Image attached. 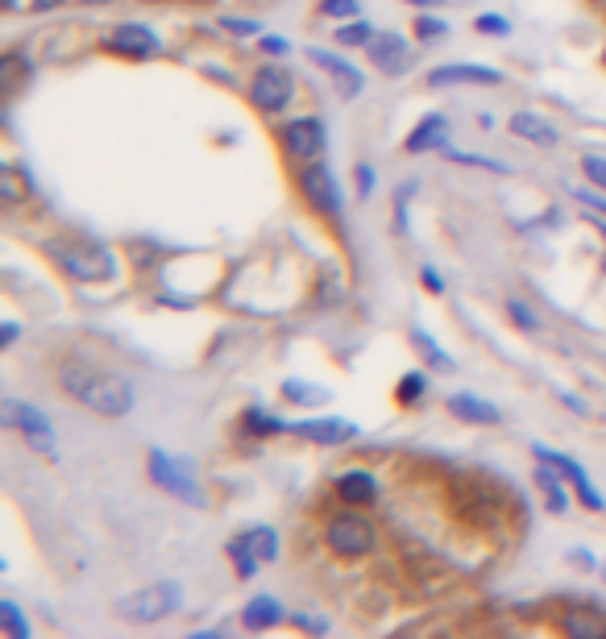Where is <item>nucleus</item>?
<instances>
[{
	"instance_id": "c03bdc74",
	"label": "nucleus",
	"mask_w": 606,
	"mask_h": 639,
	"mask_svg": "<svg viewBox=\"0 0 606 639\" xmlns=\"http://www.w3.org/2000/svg\"><path fill=\"white\" fill-rule=\"evenodd\" d=\"M262 50H270V54H287L291 46H287V38H279V34H266V38H262Z\"/></svg>"
},
{
	"instance_id": "a211bd4d",
	"label": "nucleus",
	"mask_w": 606,
	"mask_h": 639,
	"mask_svg": "<svg viewBox=\"0 0 606 639\" xmlns=\"http://www.w3.org/2000/svg\"><path fill=\"white\" fill-rule=\"evenodd\" d=\"M445 137H449V121H445V113H432V117H424L416 129L407 133V154H424V150L445 146Z\"/></svg>"
},
{
	"instance_id": "8fccbe9b",
	"label": "nucleus",
	"mask_w": 606,
	"mask_h": 639,
	"mask_svg": "<svg viewBox=\"0 0 606 639\" xmlns=\"http://www.w3.org/2000/svg\"><path fill=\"white\" fill-rule=\"evenodd\" d=\"M84 5H104V0H84Z\"/></svg>"
},
{
	"instance_id": "1a4fd4ad",
	"label": "nucleus",
	"mask_w": 606,
	"mask_h": 639,
	"mask_svg": "<svg viewBox=\"0 0 606 639\" xmlns=\"http://www.w3.org/2000/svg\"><path fill=\"white\" fill-rule=\"evenodd\" d=\"M283 146H287V154L299 158V162H316V158L324 154V125H320L316 117L291 121V125L283 129Z\"/></svg>"
},
{
	"instance_id": "4be33fe9",
	"label": "nucleus",
	"mask_w": 606,
	"mask_h": 639,
	"mask_svg": "<svg viewBox=\"0 0 606 639\" xmlns=\"http://www.w3.org/2000/svg\"><path fill=\"white\" fill-rule=\"evenodd\" d=\"M557 478H561V474H557L553 461H544V465L536 469V486H540L544 498H548V511H565V507H569V494H565V486H561Z\"/></svg>"
},
{
	"instance_id": "c756f323",
	"label": "nucleus",
	"mask_w": 606,
	"mask_h": 639,
	"mask_svg": "<svg viewBox=\"0 0 606 639\" xmlns=\"http://www.w3.org/2000/svg\"><path fill=\"white\" fill-rule=\"evenodd\" d=\"M283 395H287L291 403H320V399H324V391H316V386H308V382H295V378L283 382Z\"/></svg>"
},
{
	"instance_id": "4468645a",
	"label": "nucleus",
	"mask_w": 606,
	"mask_h": 639,
	"mask_svg": "<svg viewBox=\"0 0 606 639\" xmlns=\"http://www.w3.org/2000/svg\"><path fill=\"white\" fill-rule=\"evenodd\" d=\"M370 59L387 71V75H399L411 67V46L399 38V34H374L370 42Z\"/></svg>"
},
{
	"instance_id": "de8ad7c7",
	"label": "nucleus",
	"mask_w": 606,
	"mask_h": 639,
	"mask_svg": "<svg viewBox=\"0 0 606 639\" xmlns=\"http://www.w3.org/2000/svg\"><path fill=\"white\" fill-rule=\"evenodd\" d=\"M67 0H34V13H50V9H63Z\"/></svg>"
},
{
	"instance_id": "412c9836",
	"label": "nucleus",
	"mask_w": 606,
	"mask_h": 639,
	"mask_svg": "<svg viewBox=\"0 0 606 639\" xmlns=\"http://www.w3.org/2000/svg\"><path fill=\"white\" fill-rule=\"evenodd\" d=\"M511 133L523 137V142H536V146H553L557 142V129L548 125L544 117H536V113H515L511 117Z\"/></svg>"
},
{
	"instance_id": "4c0bfd02",
	"label": "nucleus",
	"mask_w": 606,
	"mask_h": 639,
	"mask_svg": "<svg viewBox=\"0 0 606 639\" xmlns=\"http://www.w3.org/2000/svg\"><path fill=\"white\" fill-rule=\"evenodd\" d=\"M478 30L482 34H511V25L503 17H478Z\"/></svg>"
},
{
	"instance_id": "6e6552de",
	"label": "nucleus",
	"mask_w": 606,
	"mask_h": 639,
	"mask_svg": "<svg viewBox=\"0 0 606 639\" xmlns=\"http://www.w3.org/2000/svg\"><path fill=\"white\" fill-rule=\"evenodd\" d=\"M291 92H295L291 71H283V67H262V71L254 75L250 100H254V108H262V113H279V108L291 100Z\"/></svg>"
},
{
	"instance_id": "f257e3e1",
	"label": "nucleus",
	"mask_w": 606,
	"mask_h": 639,
	"mask_svg": "<svg viewBox=\"0 0 606 639\" xmlns=\"http://www.w3.org/2000/svg\"><path fill=\"white\" fill-rule=\"evenodd\" d=\"M59 386L71 399L84 403L88 411L108 415V420H121L133 407V386L121 374H104V370L88 366V361H67L59 370Z\"/></svg>"
},
{
	"instance_id": "7c9ffc66",
	"label": "nucleus",
	"mask_w": 606,
	"mask_h": 639,
	"mask_svg": "<svg viewBox=\"0 0 606 639\" xmlns=\"http://www.w3.org/2000/svg\"><path fill=\"white\" fill-rule=\"evenodd\" d=\"M337 42H345V46H370L374 42V30L366 21H357V25H345V30L337 34Z\"/></svg>"
},
{
	"instance_id": "2eb2a0df",
	"label": "nucleus",
	"mask_w": 606,
	"mask_h": 639,
	"mask_svg": "<svg viewBox=\"0 0 606 639\" xmlns=\"http://www.w3.org/2000/svg\"><path fill=\"white\" fill-rule=\"evenodd\" d=\"M287 432H295L303 440H316V444H341V440L357 436V428L349 420H303V424H287Z\"/></svg>"
},
{
	"instance_id": "ea45409f",
	"label": "nucleus",
	"mask_w": 606,
	"mask_h": 639,
	"mask_svg": "<svg viewBox=\"0 0 606 639\" xmlns=\"http://www.w3.org/2000/svg\"><path fill=\"white\" fill-rule=\"evenodd\" d=\"M420 283H424L432 295H440V291H445V279H440V274H436L432 266H424V270H420Z\"/></svg>"
},
{
	"instance_id": "e433bc0d",
	"label": "nucleus",
	"mask_w": 606,
	"mask_h": 639,
	"mask_svg": "<svg viewBox=\"0 0 606 639\" xmlns=\"http://www.w3.org/2000/svg\"><path fill=\"white\" fill-rule=\"evenodd\" d=\"M324 13L328 17H353L357 13V0H324Z\"/></svg>"
},
{
	"instance_id": "c85d7f7f",
	"label": "nucleus",
	"mask_w": 606,
	"mask_h": 639,
	"mask_svg": "<svg viewBox=\"0 0 606 639\" xmlns=\"http://www.w3.org/2000/svg\"><path fill=\"white\" fill-rule=\"evenodd\" d=\"M424 386H428V378H424L420 370L403 374V378H399V403H416V399L424 395Z\"/></svg>"
},
{
	"instance_id": "f3484780",
	"label": "nucleus",
	"mask_w": 606,
	"mask_h": 639,
	"mask_svg": "<svg viewBox=\"0 0 606 639\" xmlns=\"http://www.w3.org/2000/svg\"><path fill=\"white\" fill-rule=\"evenodd\" d=\"M561 631L573 635V639H606V615L586 610V606H573L561 615Z\"/></svg>"
},
{
	"instance_id": "cd10ccee",
	"label": "nucleus",
	"mask_w": 606,
	"mask_h": 639,
	"mask_svg": "<svg viewBox=\"0 0 606 639\" xmlns=\"http://www.w3.org/2000/svg\"><path fill=\"white\" fill-rule=\"evenodd\" d=\"M229 557L237 561V573H241V577H258V565H262V561L254 557L250 544H245L241 536H237V540H229Z\"/></svg>"
},
{
	"instance_id": "09e8293b",
	"label": "nucleus",
	"mask_w": 606,
	"mask_h": 639,
	"mask_svg": "<svg viewBox=\"0 0 606 639\" xmlns=\"http://www.w3.org/2000/svg\"><path fill=\"white\" fill-rule=\"evenodd\" d=\"M411 5H440V0H411Z\"/></svg>"
},
{
	"instance_id": "20e7f679",
	"label": "nucleus",
	"mask_w": 606,
	"mask_h": 639,
	"mask_svg": "<svg viewBox=\"0 0 606 639\" xmlns=\"http://www.w3.org/2000/svg\"><path fill=\"white\" fill-rule=\"evenodd\" d=\"M328 548L337 552V557H366V552L374 548V540H378V532H374V523L366 519V515H357V511H341V515H333L328 519Z\"/></svg>"
},
{
	"instance_id": "72a5a7b5",
	"label": "nucleus",
	"mask_w": 606,
	"mask_h": 639,
	"mask_svg": "<svg viewBox=\"0 0 606 639\" xmlns=\"http://www.w3.org/2000/svg\"><path fill=\"white\" fill-rule=\"evenodd\" d=\"M582 171L590 175V183H594V187H602V191H606V158L586 154V158H582Z\"/></svg>"
},
{
	"instance_id": "603ef678",
	"label": "nucleus",
	"mask_w": 606,
	"mask_h": 639,
	"mask_svg": "<svg viewBox=\"0 0 606 639\" xmlns=\"http://www.w3.org/2000/svg\"><path fill=\"white\" fill-rule=\"evenodd\" d=\"M602 569H606V565H602Z\"/></svg>"
},
{
	"instance_id": "9b49d317",
	"label": "nucleus",
	"mask_w": 606,
	"mask_h": 639,
	"mask_svg": "<svg viewBox=\"0 0 606 639\" xmlns=\"http://www.w3.org/2000/svg\"><path fill=\"white\" fill-rule=\"evenodd\" d=\"M432 88H457V83H478V88H499L503 75L482 63H445L428 75Z\"/></svg>"
},
{
	"instance_id": "5701e85b",
	"label": "nucleus",
	"mask_w": 606,
	"mask_h": 639,
	"mask_svg": "<svg viewBox=\"0 0 606 639\" xmlns=\"http://www.w3.org/2000/svg\"><path fill=\"white\" fill-rule=\"evenodd\" d=\"M411 345H416V353H420V357L428 361V366H432V370H445V374H449V370L457 366V361H453V357H449L445 349H440V345H436V341L428 337V332H424V328H411Z\"/></svg>"
},
{
	"instance_id": "58836bf2",
	"label": "nucleus",
	"mask_w": 606,
	"mask_h": 639,
	"mask_svg": "<svg viewBox=\"0 0 606 639\" xmlns=\"http://www.w3.org/2000/svg\"><path fill=\"white\" fill-rule=\"evenodd\" d=\"M357 191H362V196H370V191H374V166H357Z\"/></svg>"
},
{
	"instance_id": "39448f33",
	"label": "nucleus",
	"mask_w": 606,
	"mask_h": 639,
	"mask_svg": "<svg viewBox=\"0 0 606 639\" xmlns=\"http://www.w3.org/2000/svg\"><path fill=\"white\" fill-rule=\"evenodd\" d=\"M0 420H5V428H21L25 440H30L34 449L54 453V428H50V420L42 415V407L21 403V399H5V403H0Z\"/></svg>"
},
{
	"instance_id": "393cba45",
	"label": "nucleus",
	"mask_w": 606,
	"mask_h": 639,
	"mask_svg": "<svg viewBox=\"0 0 606 639\" xmlns=\"http://www.w3.org/2000/svg\"><path fill=\"white\" fill-rule=\"evenodd\" d=\"M25 75H30V63H25L21 54H5V59H0V88H5V96H13L21 88Z\"/></svg>"
},
{
	"instance_id": "473e14b6",
	"label": "nucleus",
	"mask_w": 606,
	"mask_h": 639,
	"mask_svg": "<svg viewBox=\"0 0 606 639\" xmlns=\"http://www.w3.org/2000/svg\"><path fill=\"white\" fill-rule=\"evenodd\" d=\"M0 191H5L9 204H21V200H25V187L17 183V171H13V166H0Z\"/></svg>"
},
{
	"instance_id": "c9c22d12",
	"label": "nucleus",
	"mask_w": 606,
	"mask_h": 639,
	"mask_svg": "<svg viewBox=\"0 0 606 639\" xmlns=\"http://www.w3.org/2000/svg\"><path fill=\"white\" fill-rule=\"evenodd\" d=\"M416 34L420 38H440V34H445V21H440V17H420L416 21Z\"/></svg>"
},
{
	"instance_id": "3c124183",
	"label": "nucleus",
	"mask_w": 606,
	"mask_h": 639,
	"mask_svg": "<svg viewBox=\"0 0 606 639\" xmlns=\"http://www.w3.org/2000/svg\"><path fill=\"white\" fill-rule=\"evenodd\" d=\"M598 229H602V237H606V225H598Z\"/></svg>"
},
{
	"instance_id": "f8f14e48",
	"label": "nucleus",
	"mask_w": 606,
	"mask_h": 639,
	"mask_svg": "<svg viewBox=\"0 0 606 639\" xmlns=\"http://www.w3.org/2000/svg\"><path fill=\"white\" fill-rule=\"evenodd\" d=\"M536 457H540V461H553V465L561 469V478H569V482H573L577 498H582V503H586L590 511H602V507H606V498L594 490V482L586 478V469L577 465L573 457H565V453H553V449H544V444H536Z\"/></svg>"
},
{
	"instance_id": "f704fd0d",
	"label": "nucleus",
	"mask_w": 606,
	"mask_h": 639,
	"mask_svg": "<svg viewBox=\"0 0 606 639\" xmlns=\"http://www.w3.org/2000/svg\"><path fill=\"white\" fill-rule=\"evenodd\" d=\"M453 162H465V166H486V171H503V162H494V158H478V154H461V150H449Z\"/></svg>"
},
{
	"instance_id": "a19ab883",
	"label": "nucleus",
	"mask_w": 606,
	"mask_h": 639,
	"mask_svg": "<svg viewBox=\"0 0 606 639\" xmlns=\"http://www.w3.org/2000/svg\"><path fill=\"white\" fill-rule=\"evenodd\" d=\"M225 30H233V34H258V25L245 21V17H225Z\"/></svg>"
},
{
	"instance_id": "a878e982",
	"label": "nucleus",
	"mask_w": 606,
	"mask_h": 639,
	"mask_svg": "<svg viewBox=\"0 0 606 639\" xmlns=\"http://www.w3.org/2000/svg\"><path fill=\"white\" fill-rule=\"evenodd\" d=\"M241 424H245V432H250V436H279V432H287L283 420H274V415H266V411H258V407L245 411Z\"/></svg>"
},
{
	"instance_id": "49530a36",
	"label": "nucleus",
	"mask_w": 606,
	"mask_h": 639,
	"mask_svg": "<svg viewBox=\"0 0 606 639\" xmlns=\"http://www.w3.org/2000/svg\"><path fill=\"white\" fill-rule=\"evenodd\" d=\"M17 332H21V324H17V320H5V328H0V345H13Z\"/></svg>"
},
{
	"instance_id": "7ed1b4c3",
	"label": "nucleus",
	"mask_w": 606,
	"mask_h": 639,
	"mask_svg": "<svg viewBox=\"0 0 606 639\" xmlns=\"http://www.w3.org/2000/svg\"><path fill=\"white\" fill-rule=\"evenodd\" d=\"M179 606H183V586H179V581H154V586H146V590L125 594L117 602V615L125 623H158V619L175 615Z\"/></svg>"
},
{
	"instance_id": "2f4dec72",
	"label": "nucleus",
	"mask_w": 606,
	"mask_h": 639,
	"mask_svg": "<svg viewBox=\"0 0 606 639\" xmlns=\"http://www.w3.org/2000/svg\"><path fill=\"white\" fill-rule=\"evenodd\" d=\"M507 316H511V320H515V324H519L523 332H536V328H540L536 312L528 308V303H519V299H511V303H507Z\"/></svg>"
},
{
	"instance_id": "79ce46f5",
	"label": "nucleus",
	"mask_w": 606,
	"mask_h": 639,
	"mask_svg": "<svg viewBox=\"0 0 606 639\" xmlns=\"http://www.w3.org/2000/svg\"><path fill=\"white\" fill-rule=\"evenodd\" d=\"M295 627H303V631H328V623L324 619H316V615H295Z\"/></svg>"
},
{
	"instance_id": "37998d69",
	"label": "nucleus",
	"mask_w": 606,
	"mask_h": 639,
	"mask_svg": "<svg viewBox=\"0 0 606 639\" xmlns=\"http://www.w3.org/2000/svg\"><path fill=\"white\" fill-rule=\"evenodd\" d=\"M577 200L590 204V208H598V212L606 216V196H598V191H586V187H582V191H577Z\"/></svg>"
},
{
	"instance_id": "6ab92c4d",
	"label": "nucleus",
	"mask_w": 606,
	"mask_h": 639,
	"mask_svg": "<svg viewBox=\"0 0 606 639\" xmlns=\"http://www.w3.org/2000/svg\"><path fill=\"white\" fill-rule=\"evenodd\" d=\"M241 623L250 627V631L279 627V623H283V606H279V598H270V594L250 598V602H245V610H241Z\"/></svg>"
},
{
	"instance_id": "aec40b11",
	"label": "nucleus",
	"mask_w": 606,
	"mask_h": 639,
	"mask_svg": "<svg viewBox=\"0 0 606 639\" xmlns=\"http://www.w3.org/2000/svg\"><path fill=\"white\" fill-rule=\"evenodd\" d=\"M449 411L457 415V420H470V424H482V428H490V424L503 420L499 407L486 403V399H478V395H453V399H449Z\"/></svg>"
},
{
	"instance_id": "bb28decb",
	"label": "nucleus",
	"mask_w": 606,
	"mask_h": 639,
	"mask_svg": "<svg viewBox=\"0 0 606 639\" xmlns=\"http://www.w3.org/2000/svg\"><path fill=\"white\" fill-rule=\"evenodd\" d=\"M0 623H5V631L13 635V639H30L34 631H30V623H25V615H21V606L17 602H0Z\"/></svg>"
},
{
	"instance_id": "a18cd8bd",
	"label": "nucleus",
	"mask_w": 606,
	"mask_h": 639,
	"mask_svg": "<svg viewBox=\"0 0 606 639\" xmlns=\"http://www.w3.org/2000/svg\"><path fill=\"white\" fill-rule=\"evenodd\" d=\"M557 395H561V403H565L569 411H577V415H590V407H586L582 399H577V395H569V391H557Z\"/></svg>"
},
{
	"instance_id": "0eeeda50",
	"label": "nucleus",
	"mask_w": 606,
	"mask_h": 639,
	"mask_svg": "<svg viewBox=\"0 0 606 639\" xmlns=\"http://www.w3.org/2000/svg\"><path fill=\"white\" fill-rule=\"evenodd\" d=\"M299 191H303V200H308L316 212L324 216H333L341 208V191H337V179L333 171L316 158V162H303V171H299Z\"/></svg>"
},
{
	"instance_id": "423d86ee",
	"label": "nucleus",
	"mask_w": 606,
	"mask_h": 639,
	"mask_svg": "<svg viewBox=\"0 0 606 639\" xmlns=\"http://www.w3.org/2000/svg\"><path fill=\"white\" fill-rule=\"evenodd\" d=\"M150 478H154V486H162L167 494H175V498H183V503H191V507H204V490H200V482L187 474V469L175 461V457H167L162 449H154L150 453Z\"/></svg>"
},
{
	"instance_id": "f03ea898",
	"label": "nucleus",
	"mask_w": 606,
	"mask_h": 639,
	"mask_svg": "<svg viewBox=\"0 0 606 639\" xmlns=\"http://www.w3.org/2000/svg\"><path fill=\"white\" fill-rule=\"evenodd\" d=\"M46 254L59 262V270H67L79 283H100V279H113L117 274V258L96 241H79V237L46 241Z\"/></svg>"
},
{
	"instance_id": "9d476101",
	"label": "nucleus",
	"mask_w": 606,
	"mask_h": 639,
	"mask_svg": "<svg viewBox=\"0 0 606 639\" xmlns=\"http://www.w3.org/2000/svg\"><path fill=\"white\" fill-rule=\"evenodd\" d=\"M104 46L121 54V59H150V54H158V34L129 21V25H117V30L104 38Z\"/></svg>"
},
{
	"instance_id": "dca6fc26",
	"label": "nucleus",
	"mask_w": 606,
	"mask_h": 639,
	"mask_svg": "<svg viewBox=\"0 0 606 639\" xmlns=\"http://www.w3.org/2000/svg\"><path fill=\"white\" fill-rule=\"evenodd\" d=\"M337 494L349 507H370L378 498V482H374L370 469H345V474L337 478Z\"/></svg>"
},
{
	"instance_id": "b1692460",
	"label": "nucleus",
	"mask_w": 606,
	"mask_h": 639,
	"mask_svg": "<svg viewBox=\"0 0 606 639\" xmlns=\"http://www.w3.org/2000/svg\"><path fill=\"white\" fill-rule=\"evenodd\" d=\"M241 540L250 544V552H254L262 565L279 557V532H274V527H250V532H245Z\"/></svg>"
},
{
	"instance_id": "ddd939ff",
	"label": "nucleus",
	"mask_w": 606,
	"mask_h": 639,
	"mask_svg": "<svg viewBox=\"0 0 606 639\" xmlns=\"http://www.w3.org/2000/svg\"><path fill=\"white\" fill-rule=\"evenodd\" d=\"M308 59H312L316 67H324L328 75H333V79H337V88H341V96H345V100H353L357 92H362V88H366V75H362V71H357L353 63H345V59H341V54H333V50H320V46H312V50H308Z\"/></svg>"
}]
</instances>
